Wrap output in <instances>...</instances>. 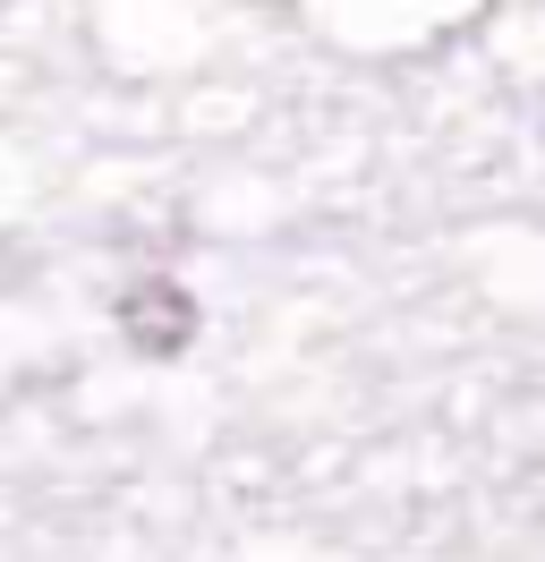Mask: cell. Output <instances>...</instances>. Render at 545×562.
<instances>
[{
	"label": "cell",
	"mask_w": 545,
	"mask_h": 562,
	"mask_svg": "<svg viewBox=\"0 0 545 562\" xmlns=\"http://www.w3.org/2000/svg\"><path fill=\"white\" fill-rule=\"evenodd\" d=\"M120 341H129L136 358H179L197 341V299L163 273L129 281V290H120Z\"/></svg>",
	"instance_id": "obj_1"
}]
</instances>
